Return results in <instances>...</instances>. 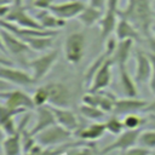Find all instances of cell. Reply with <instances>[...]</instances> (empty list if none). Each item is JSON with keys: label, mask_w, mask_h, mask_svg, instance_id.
<instances>
[{"label": "cell", "mask_w": 155, "mask_h": 155, "mask_svg": "<svg viewBox=\"0 0 155 155\" xmlns=\"http://www.w3.org/2000/svg\"><path fill=\"white\" fill-rule=\"evenodd\" d=\"M10 23H13L18 27L22 28H33V29H45L42 28V25L39 23V21L34 17H31L22 6L21 4H16V6L13 8H11V11L8 12V15L2 18Z\"/></svg>", "instance_id": "cell-7"}, {"label": "cell", "mask_w": 155, "mask_h": 155, "mask_svg": "<svg viewBox=\"0 0 155 155\" xmlns=\"http://www.w3.org/2000/svg\"><path fill=\"white\" fill-rule=\"evenodd\" d=\"M85 45H86V36L84 33L78 31L70 34L65 39L63 47L65 59L70 64H79L85 52Z\"/></svg>", "instance_id": "cell-4"}, {"label": "cell", "mask_w": 155, "mask_h": 155, "mask_svg": "<svg viewBox=\"0 0 155 155\" xmlns=\"http://www.w3.org/2000/svg\"><path fill=\"white\" fill-rule=\"evenodd\" d=\"M115 35H116L117 41H121V40L140 41V35L142 34L137 30V28L131 22H128L125 18L119 17L117 25H116V29H115Z\"/></svg>", "instance_id": "cell-20"}, {"label": "cell", "mask_w": 155, "mask_h": 155, "mask_svg": "<svg viewBox=\"0 0 155 155\" xmlns=\"http://www.w3.org/2000/svg\"><path fill=\"white\" fill-rule=\"evenodd\" d=\"M138 145L148 150H154L155 149V130L153 128L142 130L138 137Z\"/></svg>", "instance_id": "cell-28"}, {"label": "cell", "mask_w": 155, "mask_h": 155, "mask_svg": "<svg viewBox=\"0 0 155 155\" xmlns=\"http://www.w3.org/2000/svg\"><path fill=\"white\" fill-rule=\"evenodd\" d=\"M116 98L109 94H103L99 92H87L82 96V103L97 107L105 113H113L115 108Z\"/></svg>", "instance_id": "cell-15"}, {"label": "cell", "mask_w": 155, "mask_h": 155, "mask_svg": "<svg viewBox=\"0 0 155 155\" xmlns=\"http://www.w3.org/2000/svg\"><path fill=\"white\" fill-rule=\"evenodd\" d=\"M107 132L105 122L102 121H94L93 124H90L85 127H80L75 134L79 139L86 140V142H94L103 137V134Z\"/></svg>", "instance_id": "cell-19"}, {"label": "cell", "mask_w": 155, "mask_h": 155, "mask_svg": "<svg viewBox=\"0 0 155 155\" xmlns=\"http://www.w3.org/2000/svg\"><path fill=\"white\" fill-rule=\"evenodd\" d=\"M119 17L131 22L137 30L149 38L154 25L155 12L151 7V0H127L125 8L119 10Z\"/></svg>", "instance_id": "cell-1"}, {"label": "cell", "mask_w": 155, "mask_h": 155, "mask_svg": "<svg viewBox=\"0 0 155 155\" xmlns=\"http://www.w3.org/2000/svg\"><path fill=\"white\" fill-rule=\"evenodd\" d=\"M105 127H107V132H109V133H111L114 136H119V134H121L125 131L124 121L117 115L110 116L105 121Z\"/></svg>", "instance_id": "cell-30"}, {"label": "cell", "mask_w": 155, "mask_h": 155, "mask_svg": "<svg viewBox=\"0 0 155 155\" xmlns=\"http://www.w3.org/2000/svg\"><path fill=\"white\" fill-rule=\"evenodd\" d=\"M150 150L143 148V147H139V145H136L126 151H124L121 155H149Z\"/></svg>", "instance_id": "cell-35"}, {"label": "cell", "mask_w": 155, "mask_h": 155, "mask_svg": "<svg viewBox=\"0 0 155 155\" xmlns=\"http://www.w3.org/2000/svg\"><path fill=\"white\" fill-rule=\"evenodd\" d=\"M88 5L94 7V8H98V10L103 11L104 8H107V0H90Z\"/></svg>", "instance_id": "cell-36"}, {"label": "cell", "mask_w": 155, "mask_h": 155, "mask_svg": "<svg viewBox=\"0 0 155 155\" xmlns=\"http://www.w3.org/2000/svg\"><path fill=\"white\" fill-rule=\"evenodd\" d=\"M48 93V104L61 108H68L70 104V92L68 87L59 82H51L45 85Z\"/></svg>", "instance_id": "cell-9"}, {"label": "cell", "mask_w": 155, "mask_h": 155, "mask_svg": "<svg viewBox=\"0 0 155 155\" xmlns=\"http://www.w3.org/2000/svg\"><path fill=\"white\" fill-rule=\"evenodd\" d=\"M31 97H33V101L35 103V107H42V105L48 104V93H47L45 85L36 88V91L34 92V94Z\"/></svg>", "instance_id": "cell-33"}, {"label": "cell", "mask_w": 155, "mask_h": 155, "mask_svg": "<svg viewBox=\"0 0 155 155\" xmlns=\"http://www.w3.org/2000/svg\"><path fill=\"white\" fill-rule=\"evenodd\" d=\"M120 71V81H121V87L126 97H137V86H136V80L130 76L126 65L125 67H119Z\"/></svg>", "instance_id": "cell-24"}, {"label": "cell", "mask_w": 155, "mask_h": 155, "mask_svg": "<svg viewBox=\"0 0 155 155\" xmlns=\"http://www.w3.org/2000/svg\"><path fill=\"white\" fill-rule=\"evenodd\" d=\"M148 105L147 101L139 99L137 97H126L121 99H116L115 108H114V115H128L138 111H143L144 108Z\"/></svg>", "instance_id": "cell-13"}, {"label": "cell", "mask_w": 155, "mask_h": 155, "mask_svg": "<svg viewBox=\"0 0 155 155\" xmlns=\"http://www.w3.org/2000/svg\"><path fill=\"white\" fill-rule=\"evenodd\" d=\"M0 35H1V45L4 48L7 50L8 54L21 56V54L29 52V50H31L25 41H23L21 38H18L13 33H11L4 28H1Z\"/></svg>", "instance_id": "cell-10"}, {"label": "cell", "mask_w": 155, "mask_h": 155, "mask_svg": "<svg viewBox=\"0 0 155 155\" xmlns=\"http://www.w3.org/2000/svg\"><path fill=\"white\" fill-rule=\"evenodd\" d=\"M133 46V40H121L117 42V46L111 56L114 63L117 64V67H125Z\"/></svg>", "instance_id": "cell-23"}, {"label": "cell", "mask_w": 155, "mask_h": 155, "mask_svg": "<svg viewBox=\"0 0 155 155\" xmlns=\"http://www.w3.org/2000/svg\"><path fill=\"white\" fill-rule=\"evenodd\" d=\"M140 130H125L121 134L116 137L115 140L105 145L103 149L98 151V155H107L113 151H126L136 145H138V137L140 133Z\"/></svg>", "instance_id": "cell-3"}, {"label": "cell", "mask_w": 155, "mask_h": 155, "mask_svg": "<svg viewBox=\"0 0 155 155\" xmlns=\"http://www.w3.org/2000/svg\"><path fill=\"white\" fill-rule=\"evenodd\" d=\"M113 64H114V61L111 57L105 59V62L101 65V68L94 74L90 84L88 92H101L103 88L109 86L111 81V65Z\"/></svg>", "instance_id": "cell-11"}, {"label": "cell", "mask_w": 155, "mask_h": 155, "mask_svg": "<svg viewBox=\"0 0 155 155\" xmlns=\"http://www.w3.org/2000/svg\"><path fill=\"white\" fill-rule=\"evenodd\" d=\"M151 7H153V10L155 12V0H151Z\"/></svg>", "instance_id": "cell-44"}, {"label": "cell", "mask_w": 155, "mask_h": 155, "mask_svg": "<svg viewBox=\"0 0 155 155\" xmlns=\"http://www.w3.org/2000/svg\"><path fill=\"white\" fill-rule=\"evenodd\" d=\"M87 5L82 0H74V1H65L61 4H52L48 7V11L52 12L54 16L62 19H69L78 17Z\"/></svg>", "instance_id": "cell-8"}, {"label": "cell", "mask_w": 155, "mask_h": 155, "mask_svg": "<svg viewBox=\"0 0 155 155\" xmlns=\"http://www.w3.org/2000/svg\"><path fill=\"white\" fill-rule=\"evenodd\" d=\"M52 0H35L34 5L41 10H48V7L52 5Z\"/></svg>", "instance_id": "cell-37"}, {"label": "cell", "mask_w": 155, "mask_h": 155, "mask_svg": "<svg viewBox=\"0 0 155 155\" xmlns=\"http://www.w3.org/2000/svg\"><path fill=\"white\" fill-rule=\"evenodd\" d=\"M15 0H0V6H10Z\"/></svg>", "instance_id": "cell-43"}, {"label": "cell", "mask_w": 155, "mask_h": 155, "mask_svg": "<svg viewBox=\"0 0 155 155\" xmlns=\"http://www.w3.org/2000/svg\"><path fill=\"white\" fill-rule=\"evenodd\" d=\"M149 155H155V149H154V150H150V153H149Z\"/></svg>", "instance_id": "cell-45"}, {"label": "cell", "mask_w": 155, "mask_h": 155, "mask_svg": "<svg viewBox=\"0 0 155 155\" xmlns=\"http://www.w3.org/2000/svg\"><path fill=\"white\" fill-rule=\"evenodd\" d=\"M79 113L87 120H92V121H101L104 119L105 116V111H103L102 109L97 108V107H93V105H88V104H85L82 103L80 107H79Z\"/></svg>", "instance_id": "cell-27"}, {"label": "cell", "mask_w": 155, "mask_h": 155, "mask_svg": "<svg viewBox=\"0 0 155 155\" xmlns=\"http://www.w3.org/2000/svg\"><path fill=\"white\" fill-rule=\"evenodd\" d=\"M57 58H58V51L52 50V51H48V52L44 53L42 56H40L38 58L31 59L30 62H28V65L33 69L34 82H38V81L42 80L47 75V73L51 70V68L56 63Z\"/></svg>", "instance_id": "cell-5"}, {"label": "cell", "mask_w": 155, "mask_h": 155, "mask_svg": "<svg viewBox=\"0 0 155 155\" xmlns=\"http://www.w3.org/2000/svg\"><path fill=\"white\" fill-rule=\"evenodd\" d=\"M0 122H1V130L6 136H12L18 132V127L15 124V117L4 119V120H0Z\"/></svg>", "instance_id": "cell-34"}, {"label": "cell", "mask_w": 155, "mask_h": 155, "mask_svg": "<svg viewBox=\"0 0 155 155\" xmlns=\"http://www.w3.org/2000/svg\"><path fill=\"white\" fill-rule=\"evenodd\" d=\"M154 24H155V19H154Z\"/></svg>", "instance_id": "cell-46"}, {"label": "cell", "mask_w": 155, "mask_h": 155, "mask_svg": "<svg viewBox=\"0 0 155 155\" xmlns=\"http://www.w3.org/2000/svg\"><path fill=\"white\" fill-rule=\"evenodd\" d=\"M50 108L53 111V115L56 117V122L58 125H61L62 127L71 131L73 133H75L80 128L79 120H78L76 115L70 109L61 108V107H54V105H50Z\"/></svg>", "instance_id": "cell-17"}, {"label": "cell", "mask_w": 155, "mask_h": 155, "mask_svg": "<svg viewBox=\"0 0 155 155\" xmlns=\"http://www.w3.org/2000/svg\"><path fill=\"white\" fill-rule=\"evenodd\" d=\"M73 134L74 133L71 131L56 124L44 130L42 132L38 133L35 136V139L44 148H51V147H58V145H63L65 143L71 142Z\"/></svg>", "instance_id": "cell-2"}, {"label": "cell", "mask_w": 155, "mask_h": 155, "mask_svg": "<svg viewBox=\"0 0 155 155\" xmlns=\"http://www.w3.org/2000/svg\"><path fill=\"white\" fill-rule=\"evenodd\" d=\"M117 4H119V0H107V8H105V10H110V11L119 12Z\"/></svg>", "instance_id": "cell-39"}, {"label": "cell", "mask_w": 155, "mask_h": 155, "mask_svg": "<svg viewBox=\"0 0 155 155\" xmlns=\"http://www.w3.org/2000/svg\"><path fill=\"white\" fill-rule=\"evenodd\" d=\"M0 76H1V80L15 84V85H19V86H29L34 84L33 75H29L24 70L15 69V68L6 67V65H1Z\"/></svg>", "instance_id": "cell-16"}, {"label": "cell", "mask_w": 155, "mask_h": 155, "mask_svg": "<svg viewBox=\"0 0 155 155\" xmlns=\"http://www.w3.org/2000/svg\"><path fill=\"white\" fill-rule=\"evenodd\" d=\"M153 76V65L148 53L138 50L136 52V73L134 80L138 84L149 82Z\"/></svg>", "instance_id": "cell-12"}, {"label": "cell", "mask_w": 155, "mask_h": 155, "mask_svg": "<svg viewBox=\"0 0 155 155\" xmlns=\"http://www.w3.org/2000/svg\"><path fill=\"white\" fill-rule=\"evenodd\" d=\"M143 113H147V114H154L155 115V99L150 103H148V105L144 108Z\"/></svg>", "instance_id": "cell-40"}, {"label": "cell", "mask_w": 155, "mask_h": 155, "mask_svg": "<svg viewBox=\"0 0 155 155\" xmlns=\"http://www.w3.org/2000/svg\"><path fill=\"white\" fill-rule=\"evenodd\" d=\"M29 116L27 115L18 126V132L12 136H6L2 140V153L4 155H22V131L25 128L27 120Z\"/></svg>", "instance_id": "cell-14"}, {"label": "cell", "mask_w": 155, "mask_h": 155, "mask_svg": "<svg viewBox=\"0 0 155 155\" xmlns=\"http://www.w3.org/2000/svg\"><path fill=\"white\" fill-rule=\"evenodd\" d=\"M1 98L4 101L2 105L10 108V109H24L29 110L35 108V103L33 101V97L27 94L23 91L13 90V91H1Z\"/></svg>", "instance_id": "cell-6"}, {"label": "cell", "mask_w": 155, "mask_h": 155, "mask_svg": "<svg viewBox=\"0 0 155 155\" xmlns=\"http://www.w3.org/2000/svg\"><path fill=\"white\" fill-rule=\"evenodd\" d=\"M144 127L145 128H153V130H155V115L154 114H148L145 116Z\"/></svg>", "instance_id": "cell-38"}, {"label": "cell", "mask_w": 155, "mask_h": 155, "mask_svg": "<svg viewBox=\"0 0 155 155\" xmlns=\"http://www.w3.org/2000/svg\"><path fill=\"white\" fill-rule=\"evenodd\" d=\"M36 19L45 29L50 30H58L59 28L65 25V19H62L57 16H54L48 10H41L36 15Z\"/></svg>", "instance_id": "cell-22"}, {"label": "cell", "mask_w": 155, "mask_h": 155, "mask_svg": "<svg viewBox=\"0 0 155 155\" xmlns=\"http://www.w3.org/2000/svg\"><path fill=\"white\" fill-rule=\"evenodd\" d=\"M122 121H124L125 130H140L142 126H144L145 124V117L138 115L137 113H133V114L125 115Z\"/></svg>", "instance_id": "cell-29"}, {"label": "cell", "mask_w": 155, "mask_h": 155, "mask_svg": "<svg viewBox=\"0 0 155 155\" xmlns=\"http://www.w3.org/2000/svg\"><path fill=\"white\" fill-rule=\"evenodd\" d=\"M147 42H148V46L150 48V52L155 54V36H149L147 38Z\"/></svg>", "instance_id": "cell-41"}, {"label": "cell", "mask_w": 155, "mask_h": 155, "mask_svg": "<svg viewBox=\"0 0 155 155\" xmlns=\"http://www.w3.org/2000/svg\"><path fill=\"white\" fill-rule=\"evenodd\" d=\"M104 12L102 10L94 8L90 5H87L85 7V10L78 16V19L85 25V27H91L93 24H96L97 22H99L103 17Z\"/></svg>", "instance_id": "cell-25"}, {"label": "cell", "mask_w": 155, "mask_h": 155, "mask_svg": "<svg viewBox=\"0 0 155 155\" xmlns=\"http://www.w3.org/2000/svg\"><path fill=\"white\" fill-rule=\"evenodd\" d=\"M117 21H119V15L115 11H110V10H105L102 19L99 21L101 23V38L102 40H108L109 35L111 33L115 31L116 25H117Z\"/></svg>", "instance_id": "cell-21"}, {"label": "cell", "mask_w": 155, "mask_h": 155, "mask_svg": "<svg viewBox=\"0 0 155 155\" xmlns=\"http://www.w3.org/2000/svg\"><path fill=\"white\" fill-rule=\"evenodd\" d=\"M56 117L53 115V111L51 110L50 105H42V107H38V117L36 121L34 124V126L29 130V133L31 136H36L38 133L42 132L44 130L56 125Z\"/></svg>", "instance_id": "cell-18"}, {"label": "cell", "mask_w": 155, "mask_h": 155, "mask_svg": "<svg viewBox=\"0 0 155 155\" xmlns=\"http://www.w3.org/2000/svg\"><path fill=\"white\" fill-rule=\"evenodd\" d=\"M109 57H111L107 51H104L98 58H96L94 61H93V63L90 65V68L87 69V71H86V74H85V80L87 81H90V84H91V81H92V79H93V76H94V74L97 73V70L101 68V65L105 62V59L107 58H109Z\"/></svg>", "instance_id": "cell-32"}, {"label": "cell", "mask_w": 155, "mask_h": 155, "mask_svg": "<svg viewBox=\"0 0 155 155\" xmlns=\"http://www.w3.org/2000/svg\"><path fill=\"white\" fill-rule=\"evenodd\" d=\"M23 41H25L33 51H36V52H44V51L48 50V48L52 46V44H53V36H36V38H28V39H24Z\"/></svg>", "instance_id": "cell-26"}, {"label": "cell", "mask_w": 155, "mask_h": 155, "mask_svg": "<svg viewBox=\"0 0 155 155\" xmlns=\"http://www.w3.org/2000/svg\"><path fill=\"white\" fill-rule=\"evenodd\" d=\"M64 155H98V151L94 148L93 142L71 147Z\"/></svg>", "instance_id": "cell-31"}, {"label": "cell", "mask_w": 155, "mask_h": 155, "mask_svg": "<svg viewBox=\"0 0 155 155\" xmlns=\"http://www.w3.org/2000/svg\"><path fill=\"white\" fill-rule=\"evenodd\" d=\"M149 85H150L151 92L155 94V73H153V76H151V79H150V81H149Z\"/></svg>", "instance_id": "cell-42"}]
</instances>
